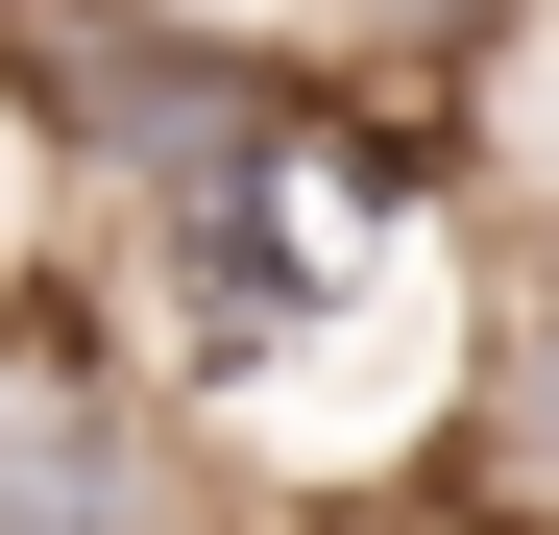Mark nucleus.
Here are the masks:
<instances>
[{
	"label": "nucleus",
	"mask_w": 559,
	"mask_h": 535,
	"mask_svg": "<svg viewBox=\"0 0 559 535\" xmlns=\"http://www.w3.org/2000/svg\"><path fill=\"white\" fill-rule=\"evenodd\" d=\"M438 535H559V511H487V487H462V511H438Z\"/></svg>",
	"instance_id": "nucleus-4"
},
{
	"label": "nucleus",
	"mask_w": 559,
	"mask_h": 535,
	"mask_svg": "<svg viewBox=\"0 0 559 535\" xmlns=\"http://www.w3.org/2000/svg\"><path fill=\"white\" fill-rule=\"evenodd\" d=\"M438 463L487 487V511H559V268H487V293H462V414H438Z\"/></svg>",
	"instance_id": "nucleus-2"
},
{
	"label": "nucleus",
	"mask_w": 559,
	"mask_h": 535,
	"mask_svg": "<svg viewBox=\"0 0 559 535\" xmlns=\"http://www.w3.org/2000/svg\"><path fill=\"white\" fill-rule=\"evenodd\" d=\"M0 535H219V438L146 390L122 293H0Z\"/></svg>",
	"instance_id": "nucleus-1"
},
{
	"label": "nucleus",
	"mask_w": 559,
	"mask_h": 535,
	"mask_svg": "<svg viewBox=\"0 0 559 535\" xmlns=\"http://www.w3.org/2000/svg\"><path fill=\"white\" fill-rule=\"evenodd\" d=\"M535 25H559V0H317L293 49H317V73H365V98H414V122H462Z\"/></svg>",
	"instance_id": "nucleus-3"
}]
</instances>
